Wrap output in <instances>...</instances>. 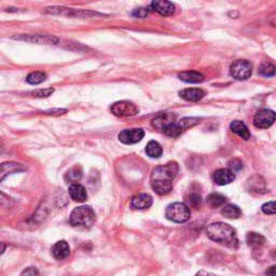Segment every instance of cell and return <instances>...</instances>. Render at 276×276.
Returning a JSON list of instances; mask_svg holds the SVG:
<instances>
[{"label": "cell", "mask_w": 276, "mask_h": 276, "mask_svg": "<svg viewBox=\"0 0 276 276\" xmlns=\"http://www.w3.org/2000/svg\"><path fill=\"white\" fill-rule=\"evenodd\" d=\"M196 276H216V275L213 273L206 272V271H200Z\"/></svg>", "instance_id": "39"}, {"label": "cell", "mask_w": 276, "mask_h": 276, "mask_svg": "<svg viewBox=\"0 0 276 276\" xmlns=\"http://www.w3.org/2000/svg\"><path fill=\"white\" fill-rule=\"evenodd\" d=\"M175 121L176 116L173 112H161L151 121V125L159 131H163L167 125L175 123Z\"/></svg>", "instance_id": "11"}, {"label": "cell", "mask_w": 276, "mask_h": 276, "mask_svg": "<svg viewBox=\"0 0 276 276\" xmlns=\"http://www.w3.org/2000/svg\"><path fill=\"white\" fill-rule=\"evenodd\" d=\"M47 79V75L42 72H34L30 73L26 77V82L29 83L31 85H37L42 83L43 81H46Z\"/></svg>", "instance_id": "26"}, {"label": "cell", "mask_w": 276, "mask_h": 276, "mask_svg": "<svg viewBox=\"0 0 276 276\" xmlns=\"http://www.w3.org/2000/svg\"><path fill=\"white\" fill-rule=\"evenodd\" d=\"M229 167H230V171L233 172V173H237L240 172L243 169V164L240 160L237 159H233L229 162Z\"/></svg>", "instance_id": "33"}, {"label": "cell", "mask_w": 276, "mask_h": 276, "mask_svg": "<svg viewBox=\"0 0 276 276\" xmlns=\"http://www.w3.org/2000/svg\"><path fill=\"white\" fill-rule=\"evenodd\" d=\"M68 193L70 198H72L75 202L82 203L85 202L86 199H88V194H86L85 188L82 185H79V183H73V185H70L68 189Z\"/></svg>", "instance_id": "17"}, {"label": "cell", "mask_w": 276, "mask_h": 276, "mask_svg": "<svg viewBox=\"0 0 276 276\" xmlns=\"http://www.w3.org/2000/svg\"><path fill=\"white\" fill-rule=\"evenodd\" d=\"M54 93V89L53 88H48V89H40V90H36V91H31L30 95L35 96V97H40V99H43V97H49L51 96Z\"/></svg>", "instance_id": "30"}, {"label": "cell", "mask_w": 276, "mask_h": 276, "mask_svg": "<svg viewBox=\"0 0 276 276\" xmlns=\"http://www.w3.org/2000/svg\"><path fill=\"white\" fill-rule=\"evenodd\" d=\"M246 242L248 246L259 247L266 243V239L262 235L256 233V232H248L246 235Z\"/></svg>", "instance_id": "23"}, {"label": "cell", "mask_w": 276, "mask_h": 276, "mask_svg": "<svg viewBox=\"0 0 276 276\" xmlns=\"http://www.w3.org/2000/svg\"><path fill=\"white\" fill-rule=\"evenodd\" d=\"M4 251H5V245L3 244V243H0V255L3 253Z\"/></svg>", "instance_id": "40"}, {"label": "cell", "mask_w": 276, "mask_h": 276, "mask_svg": "<svg viewBox=\"0 0 276 276\" xmlns=\"http://www.w3.org/2000/svg\"><path fill=\"white\" fill-rule=\"evenodd\" d=\"M267 276H275V266H272L267 271Z\"/></svg>", "instance_id": "38"}, {"label": "cell", "mask_w": 276, "mask_h": 276, "mask_svg": "<svg viewBox=\"0 0 276 276\" xmlns=\"http://www.w3.org/2000/svg\"><path fill=\"white\" fill-rule=\"evenodd\" d=\"M262 212L267 215H274L276 213V207H275V202L271 201L262 205Z\"/></svg>", "instance_id": "32"}, {"label": "cell", "mask_w": 276, "mask_h": 276, "mask_svg": "<svg viewBox=\"0 0 276 276\" xmlns=\"http://www.w3.org/2000/svg\"><path fill=\"white\" fill-rule=\"evenodd\" d=\"M178 78L187 83H201L204 81V75L201 73L193 72V70L178 74Z\"/></svg>", "instance_id": "20"}, {"label": "cell", "mask_w": 276, "mask_h": 276, "mask_svg": "<svg viewBox=\"0 0 276 276\" xmlns=\"http://www.w3.org/2000/svg\"><path fill=\"white\" fill-rule=\"evenodd\" d=\"M165 216L167 219L173 221V223L182 224L190 219L191 210L185 203L176 202L170 204L169 206L166 207Z\"/></svg>", "instance_id": "5"}, {"label": "cell", "mask_w": 276, "mask_h": 276, "mask_svg": "<svg viewBox=\"0 0 276 276\" xmlns=\"http://www.w3.org/2000/svg\"><path fill=\"white\" fill-rule=\"evenodd\" d=\"M226 199L225 196L220 193H212L207 197V204L212 208H217L219 206H223Z\"/></svg>", "instance_id": "24"}, {"label": "cell", "mask_w": 276, "mask_h": 276, "mask_svg": "<svg viewBox=\"0 0 276 276\" xmlns=\"http://www.w3.org/2000/svg\"><path fill=\"white\" fill-rule=\"evenodd\" d=\"M258 73L262 77H273L275 75V66L271 63H263L260 67H259Z\"/></svg>", "instance_id": "28"}, {"label": "cell", "mask_w": 276, "mask_h": 276, "mask_svg": "<svg viewBox=\"0 0 276 276\" xmlns=\"http://www.w3.org/2000/svg\"><path fill=\"white\" fill-rule=\"evenodd\" d=\"M230 128L232 132L239 135V136L244 140H248L251 138V132L244 122H242L240 120H235L231 123Z\"/></svg>", "instance_id": "19"}, {"label": "cell", "mask_w": 276, "mask_h": 276, "mask_svg": "<svg viewBox=\"0 0 276 276\" xmlns=\"http://www.w3.org/2000/svg\"><path fill=\"white\" fill-rule=\"evenodd\" d=\"M150 9L156 11L159 14L164 16L173 15L175 13V4L171 1H166V0L151 2Z\"/></svg>", "instance_id": "14"}, {"label": "cell", "mask_w": 276, "mask_h": 276, "mask_svg": "<svg viewBox=\"0 0 276 276\" xmlns=\"http://www.w3.org/2000/svg\"><path fill=\"white\" fill-rule=\"evenodd\" d=\"M12 200L7 194L0 192V207H9L12 204Z\"/></svg>", "instance_id": "34"}, {"label": "cell", "mask_w": 276, "mask_h": 276, "mask_svg": "<svg viewBox=\"0 0 276 276\" xmlns=\"http://www.w3.org/2000/svg\"><path fill=\"white\" fill-rule=\"evenodd\" d=\"M13 38L16 40L37 43V45H57L59 42L58 38L52 35H21Z\"/></svg>", "instance_id": "8"}, {"label": "cell", "mask_w": 276, "mask_h": 276, "mask_svg": "<svg viewBox=\"0 0 276 276\" xmlns=\"http://www.w3.org/2000/svg\"><path fill=\"white\" fill-rule=\"evenodd\" d=\"M149 8H138L133 11V15L135 18H146L149 14Z\"/></svg>", "instance_id": "35"}, {"label": "cell", "mask_w": 276, "mask_h": 276, "mask_svg": "<svg viewBox=\"0 0 276 276\" xmlns=\"http://www.w3.org/2000/svg\"><path fill=\"white\" fill-rule=\"evenodd\" d=\"M221 214H223L224 217L228 219H237L241 217L242 210L237 205L234 204H228L221 210Z\"/></svg>", "instance_id": "21"}, {"label": "cell", "mask_w": 276, "mask_h": 276, "mask_svg": "<svg viewBox=\"0 0 276 276\" xmlns=\"http://www.w3.org/2000/svg\"><path fill=\"white\" fill-rule=\"evenodd\" d=\"M188 202H189V205H190L191 207L199 208L202 204V198L198 193H192V194H190V196H189Z\"/></svg>", "instance_id": "31"}, {"label": "cell", "mask_w": 276, "mask_h": 276, "mask_svg": "<svg viewBox=\"0 0 276 276\" xmlns=\"http://www.w3.org/2000/svg\"><path fill=\"white\" fill-rule=\"evenodd\" d=\"M23 171H25V167L20 163H16V162H3V163L0 164V182L3 181L9 175L21 173Z\"/></svg>", "instance_id": "13"}, {"label": "cell", "mask_w": 276, "mask_h": 276, "mask_svg": "<svg viewBox=\"0 0 276 276\" xmlns=\"http://www.w3.org/2000/svg\"><path fill=\"white\" fill-rule=\"evenodd\" d=\"M179 171L176 162H170L165 165L156 166L151 174V186L155 193L165 196L173 189V181Z\"/></svg>", "instance_id": "1"}, {"label": "cell", "mask_w": 276, "mask_h": 276, "mask_svg": "<svg viewBox=\"0 0 276 276\" xmlns=\"http://www.w3.org/2000/svg\"><path fill=\"white\" fill-rule=\"evenodd\" d=\"M179 95L181 99L186 100L188 101H199L205 96V92L202 89L191 88V89H185L180 91Z\"/></svg>", "instance_id": "18"}, {"label": "cell", "mask_w": 276, "mask_h": 276, "mask_svg": "<svg viewBox=\"0 0 276 276\" xmlns=\"http://www.w3.org/2000/svg\"><path fill=\"white\" fill-rule=\"evenodd\" d=\"M20 276H39V272H38V270L36 268L30 267L28 269L24 270Z\"/></svg>", "instance_id": "36"}, {"label": "cell", "mask_w": 276, "mask_h": 276, "mask_svg": "<svg viewBox=\"0 0 276 276\" xmlns=\"http://www.w3.org/2000/svg\"><path fill=\"white\" fill-rule=\"evenodd\" d=\"M206 233L210 240L221 245L232 248H236L239 245L235 230L228 224L214 223L209 225Z\"/></svg>", "instance_id": "2"}, {"label": "cell", "mask_w": 276, "mask_h": 276, "mask_svg": "<svg viewBox=\"0 0 276 276\" xmlns=\"http://www.w3.org/2000/svg\"><path fill=\"white\" fill-rule=\"evenodd\" d=\"M212 179L215 183H217L219 186L229 185L232 181H234L235 174L229 169H219L214 172Z\"/></svg>", "instance_id": "12"}, {"label": "cell", "mask_w": 276, "mask_h": 276, "mask_svg": "<svg viewBox=\"0 0 276 276\" xmlns=\"http://www.w3.org/2000/svg\"><path fill=\"white\" fill-rule=\"evenodd\" d=\"M275 112L271 109H261L259 110L255 118H253V124L258 128H268L272 125L275 121Z\"/></svg>", "instance_id": "9"}, {"label": "cell", "mask_w": 276, "mask_h": 276, "mask_svg": "<svg viewBox=\"0 0 276 276\" xmlns=\"http://www.w3.org/2000/svg\"><path fill=\"white\" fill-rule=\"evenodd\" d=\"M111 112L117 117H133L139 112L137 106L131 101H117L110 108Z\"/></svg>", "instance_id": "7"}, {"label": "cell", "mask_w": 276, "mask_h": 276, "mask_svg": "<svg viewBox=\"0 0 276 276\" xmlns=\"http://www.w3.org/2000/svg\"><path fill=\"white\" fill-rule=\"evenodd\" d=\"M45 12L53 15H63V16H67V18H78V19H90V18H95V16H104V14L99 12H93V11L72 9L65 7H49L46 8Z\"/></svg>", "instance_id": "4"}, {"label": "cell", "mask_w": 276, "mask_h": 276, "mask_svg": "<svg viewBox=\"0 0 276 276\" xmlns=\"http://www.w3.org/2000/svg\"><path fill=\"white\" fill-rule=\"evenodd\" d=\"M152 205V198L147 193H139L131 200V206L134 209H147Z\"/></svg>", "instance_id": "15"}, {"label": "cell", "mask_w": 276, "mask_h": 276, "mask_svg": "<svg viewBox=\"0 0 276 276\" xmlns=\"http://www.w3.org/2000/svg\"><path fill=\"white\" fill-rule=\"evenodd\" d=\"M70 253V247L66 241H58L52 247V255L56 260H64Z\"/></svg>", "instance_id": "16"}, {"label": "cell", "mask_w": 276, "mask_h": 276, "mask_svg": "<svg viewBox=\"0 0 276 276\" xmlns=\"http://www.w3.org/2000/svg\"><path fill=\"white\" fill-rule=\"evenodd\" d=\"M66 109H52V110H47L45 111L46 115H53V116H59L66 112Z\"/></svg>", "instance_id": "37"}, {"label": "cell", "mask_w": 276, "mask_h": 276, "mask_svg": "<svg viewBox=\"0 0 276 276\" xmlns=\"http://www.w3.org/2000/svg\"><path fill=\"white\" fill-rule=\"evenodd\" d=\"M145 137V132L143 128H131V129H124L119 134V140L122 144L125 145H133L137 144Z\"/></svg>", "instance_id": "10"}, {"label": "cell", "mask_w": 276, "mask_h": 276, "mask_svg": "<svg viewBox=\"0 0 276 276\" xmlns=\"http://www.w3.org/2000/svg\"><path fill=\"white\" fill-rule=\"evenodd\" d=\"M95 212L90 206H78L70 214L69 221L74 226H81V228H91L95 223Z\"/></svg>", "instance_id": "3"}, {"label": "cell", "mask_w": 276, "mask_h": 276, "mask_svg": "<svg viewBox=\"0 0 276 276\" xmlns=\"http://www.w3.org/2000/svg\"><path fill=\"white\" fill-rule=\"evenodd\" d=\"M162 132H163V133L166 135V136H170V137H178V136H179V135L181 134L182 129H181V127L179 126V124L175 122V123L170 124V125H167Z\"/></svg>", "instance_id": "27"}, {"label": "cell", "mask_w": 276, "mask_h": 276, "mask_svg": "<svg viewBox=\"0 0 276 276\" xmlns=\"http://www.w3.org/2000/svg\"><path fill=\"white\" fill-rule=\"evenodd\" d=\"M252 65L245 59H237L230 66V74L236 80H246L251 75Z\"/></svg>", "instance_id": "6"}, {"label": "cell", "mask_w": 276, "mask_h": 276, "mask_svg": "<svg viewBox=\"0 0 276 276\" xmlns=\"http://www.w3.org/2000/svg\"><path fill=\"white\" fill-rule=\"evenodd\" d=\"M82 177V171H81L80 167L75 166L73 167L72 170H69L66 175H65V180L68 183H77V181H79Z\"/></svg>", "instance_id": "25"}, {"label": "cell", "mask_w": 276, "mask_h": 276, "mask_svg": "<svg viewBox=\"0 0 276 276\" xmlns=\"http://www.w3.org/2000/svg\"><path fill=\"white\" fill-rule=\"evenodd\" d=\"M146 153L148 156L152 159H158L163 153V149H162L161 145L158 142H154V140H151L148 143L147 147H146Z\"/></svg>", "instance_id": "22"}, {"label": "cell", "mask_w": 276, "mask_h": 276, "mask_svg": "<svg viewBox=\"0 0 276 276\" xmlns=\"http://www.w3.org/2000/svg\"><path fill=\"white\" fill-rule=\"evenodd\" d=\"M199 122H200V119H198V118H183L182 120L178 122V124H179V126L183 131V129L197 125Z\"/></svg>", "instance_id": "29"}]
</instances>
